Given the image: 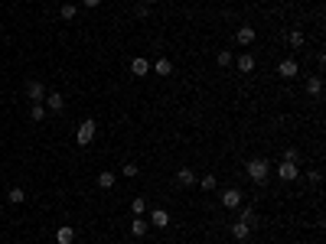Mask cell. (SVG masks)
I'll return each instance as SVG.
<instances>
[{
	"mask_svg": "<svg viewBox=\"0 0 326 244\" xmlns=\"http://www.w3.org/2000/svg\"><path fill=\"white\" fill-rule=\"evenodd\" d=\"M248 179L254 182V186H264L268 182V176H271V166H268V159L264 157H254V159H248Z\"/></svg>",
	"mask_w": 326,
	"mask_h": 244,
	"instance_id": "cell-1",
	"label": "cell"
},
{
	"mask_svg": "<svg viewBox=\"0 0 326 244\" xmlns=\"http://www.w3.org/2000/svg\"><path fill=\"white\" fill-rule=\"evenodd\" d=\"M248 234H251V225H245V222L232 225V238H235V241H248Z\"/></svg>",
	"mask_w": 326,
	"mask_h": 244,
	"instance_id": "cell-7",
	"label": "cell"
},
{
	"mask_svg": "<svg viewBox=\"0 0 326 244\" xmlns=\"http://www.w3.org/2000/svg\"><path fill=\"white\" fill-rule=\"evenodd\" d=\"M114 186V173H98V189H111Z\"/></svg>",
	"mask_w": 326,
	"mask_h": 244,
	"instance_id": "cell-17",
	"label": "cell"
},
{
	"mask_svg": "<svg viewBox=\"0 0 326 244\" xmlns=\"http://www.w3.org/2000/svg\"><path fill=\"white\" fill-rule=\"evenodd\" d=\"M222 205H225V209H238L241 205V192L238 189H225L222 192Z\"/></svg>",
	"mask_w": 326,
	"mask_h": 244,
	"instance_id": "cell-3",
	"label": "cell"
},
{
	"mask_svg": "<svg viewBox=\"0 0 326 244\" xmlns=\"http://www.w3.org/2000/svg\"><path fill=\"white\" fill-rule=\"evenodd\" d=\"M216 59H218V65H232V52H228V49H222Z\"/></svg>",
	"mask_w": 326,
	"mask_h": 244,
	"instance_id": "cell-26",
	"label": "cell"
},
{
	"mask_svg": "<svg viewBox=\"0 0 326 244\" xmlns=\"http://www.w3.org/2000/svg\"><path fill=\"white\" fill-rule=\"evenodd\" d=\"M147 228H150V225L144 222V215H137V218L130 222V234H134V238H144V234H147Z\"/></svg>",
	"mask_w": 326,
	"mask_h": 244,
	"instance_id": "cell-13",
	"label": "cell"
},
{
	"mask_svg": "<svg viewBox=\"0 0 326 244\" xmlns=\"http://www.w3.org/2000/svg\"><path fill=\"white\" fill-rule=\"evenodd\" d=\"M147 3H157V0H147Z\"/></svg>",
	"mask_w": 326,
	"mask_h": 244,
	"instance_id": "cell-29",
	"label": "cell"
},
{
	"mask_svg": "<svg viewBox=\"0 0 326 244\" xmlns=\"http://www.w3.org/2000/svg\"><path fill=\"white\" fill-rule=\"evenodd\" d=\"M196 182H199V186H202L206 192H212V189L218 186V179H216V176H202V179H196Z\"/></svg>",
	"mask_w": 326,
	"mask_h": 244,
	"instance_id": "cell-20",
	"label": "cell"
},
{
	"mask_svg": "<svg viewBox=\"0 0 326 244\" xmlns=\"http://www.w3.org/2000/svg\"><path fill=\"white\" fill-rule=\"evenodd\" d=\"M95 130H98V124L91 121V117H85V121L78 124V130H75V140H78V147H88V143L95 140Z\"/></svg>",
	"mask_w": 326,
	"mask_h": 244,
	"instance_id": "cell-2",
	"label": "cell"
},
{
	"mask_svg": "<svg viewBox=\"0 0 326 244\" xmlns=\"http://www.w3.org/2000/svg\"><path fill=\"white\" fill-rule=\"evenodd\" d=\"M150 225L153 228H166V225H170V215L163 212V209H153L150 212Z\"/></svg>",
	"mask_w": 326,
	"mask_h": 244,
	"instance_id": "cell-11",
	"label": "cell"
},
{
	"mask_svg": "<svg viewBox=\"0 0 326 244\" xmlns=\"http://www.w3.org/2000/svg\"><path fill=\"white\" fill-rule=\"evenodd\" d=\"M297 159H300V150H284V163H297Z\"/></svg>",
	"mask_w": 326,
	"mask_h": 244,
	"instance_id": "cell-24",
	"label": "cell"
},
{
	"mask_svg": "<svg viewBox=\"0 0 326 244\" xmlns=\"http://www.w3.org/2000/svg\"><path fill=\"white\" fill-rule=\"evenodd\" d=\"M238 222H245V225H251V222H258V218H254V209H251V205H245V209H241V215H238Z\"/></svg>",
	"mask_w": 326,
	"mask_h": 244,
	"instance_id": "cell-19",
	"label": "cell"
},
{
	"mask_svg": "<svg viewBox=\"0 0 326 244\" xmlns=\"http://www.w3.org/2000/svg\"><path fill=\"white\" fill-rule=\"evenodd\" d=\"M82 3H85V7H98V3H101V0H82Z\"/></svg>",
	"mask_w": 326,
	"mask_h": 244,
	"instance_id": "cell-28",
	"label": "cell"
},
{
	"mask_svg": "<svg viewBox=\"0 0 326 244\" xmlns=\"http://www.w3.org/2000/svg\"><path fill=\"white\" fill-rule=\"evenodd\" d=\"M277 72H281V78H293L300 69H297V62H293V59H284V62L277 65Z\"/></svg>",
	"mask_w": 326,
	"mask_h": 244,
	"instance_id": "cell-10",
	"label": "cell"
},
{
	"mask_svg": "<svg viewBox=\"0 0 326 244\" xmlns=\"http://www.w3.org/2000/svg\"><path fill=\"white\" fill-rule=\"evenodd\" d=\"M130 212L144 215V212H147V199H134V202H130Z\"/></svg>",
	"mask_w": 326,
	"mask_h": 244,
	"instance_id": "cell-21",
	"label": "cell"
},
{
	"mask_svg": "<svg viewBox=\"0 0 326 244\" xmlns=\"http://www.w3.org/2000/svg\"><path fill=\"white\" fill-rule=\"evenodd\" d=\"M307 91H310V95H320V91H323V82H320V75L307 78Z\"/></svg>",
	"mask_w": 326,
	"mask_h": 244,
	"instance_id": "cell-18",
	"label": "cell"
},
{
	"mask_svg": "<svg viewBox=\"0 0 326 244\" xmlns=\"http://www.w3.org/2000/svg\"><path fill=\"white\" fill-rule=\"evenodd\" d=\"M238 72H254V55L251 52L238 55Z\"/></svg>",
	"mask_w": 326,
	"mask_h": 244,
	"instance_id": "cell-16",
	"label": "cell"
},
{
	"mask_svg": "<svg viewBox=\"0 0 326 244\" xmlns=\"http://www.w3.org/2000/svg\"><path fill=\"white\" fill-rule=\"evenodd\" d=\"M153 72L160 75V78H166V75H173V62H170V59H157V62H153Z\"/></svg>",
	"mask_w": 326,
	"mask_h": 244,
	"instance_id": "cell-12",
	"label": "cell"
},
{
	"mask_svg": "<svg viewBox=\"0 0 326 244\" xmlns=\"http://www.w3.org/2000/svg\"><path fill=\"white\" fill-rule=\"evenodd\" d=\"M46 107H49V111H62V107H65V98L59 95V91H53V95H46Z\"/></svg>",
	"mask_w": 326,
	"mask_h": 244,
	"instance_id": "cell-14",
	"label": "cell"
},
{
	"mask_svg": "<svg viewBox=\"0 0 326 244\" xmlns=\"http://www.w3.org/2000/svg\"><path fill=\"white\" fill-rule=\"evenodd\" d=\"M55 241L59 244H72L75 241V228H59V231H55Z\"/></svg>",
	"mask_w": 326,
	"mask_h": 244,
	"instance_id": "cell-15",
	"label": "cell"
},
{
	"mask_svg": "<svg viewBox=\"0 0 326 244\" xmlns=\"http://www.w3.org/2000/svg\"><path fill=\"white\" fill-rule=\"evenodd\" d=\"M23 199H26V195H23V189H10V202H13V205H20Z\"/></svg>",
	"mask_w": 326,
	"mask_h": 244,
	"instance_id": "cell-27",
	"label": "cell"
},
{
	"mask_svg": "<svg viewBox=\"0 0 326 244\" xmlns=\"http://www.w3.org/2000/svg\"><path fill=\"white\" fill-rule=\"evenodd\" d=\"M59 13H62V20H75V7H72V3H65V7H62V10H59Z\"/></svg>",
	"mask_w": 326,
	"mask_h": 244,
	"instance_id": "cell-23",
	"label": "cell"
},
{
	"mask_svg": "<svg viewBox=\"0 0 326 244\" xmlns=\"http://www.w3.org/2000/svg\"><path fill=\"white\" fill-rule=\"evenodd\" d=\"M235 39H238V46H251L254 43V26H238Z\"/></svg>",
	"mask_w": 326,
	"mask_h": 244,
	"instance_id": "cell-4",
	"label": "cell"
},
{
	"mask_svg": "<svg viewBox=\"0 0 326 244\" xmlns=\"http://www.w3.org/2000/svg\"><path fill=\"white\" fill-rule=\"evenodd\" d=\"M26 95L33 98V105H39V101L46 98V88L39 85V82H30V85H26Z\"/></svg>",
	"mask_w": 326,
	"mask_h": 244,
	"instance_id": "cell-6",
	"label": "cell"
},
{
	"mask_svg": "<svg viewBox=\"0 0 326 244\" xmlns=\"http://www.w3.org/2000/svg\"><path fill=\"white\" fill-rule=\"evenodd\" d=\"M130 72L137 75V78H144V75H150V62H147V59H141V55H137V59H134V62H130Z\"/></svg>",
	"mask_w": 326,
	"mask_h": 244,
	"instance_id": "cell-5",
	"label": "cell"
},
{
	"mask_svg": "<svg viewBox=\"0 0 326 244\" xmlns=\"http://www.w3.org/2000/svg\"><path fill=\"white\" fill-rule=\"evenodd\" d=\"M30 117H33V121H43V117H46V107H43V101H39V105H33Z\"/></svg>",
	"mask_w": 326,
	"mask_h": 244,
	"instance_id": "cell-22",
	"label": "cell"
},
{
	"mask_svg": "<svg viewBox=\"0 0 326 244\" xmlns=\"http://www.w3.org/2000/svg\"><path fill=\"white\" fill-rule=\"evenodd\" d=\"M290 46H297V49L304 46V33H300V30H293V33H290Z\"/></svg>",
	"mask_w": 326,
	"mask_h": 244,
	"instance_id": "cell-25",
	"label": "cell"
},
{
	"mask_svg": "<svg viewBox=\"0 0 326 244\" xmlns=\"http://www.w3.org/2000/svg\"><path fill=\"white\" fill-rule=\"evenodd\" d=\"M277 173H281L284 182H293L297 176H300V173H297V163H281V170H277Z\"/></svg>",
	"mask_w": 326,
	"mask_h": 244,
	"instance_id": "cell-8",
	"label": "cell"
},
{
	"mask_svg": "<svg viewBox=\"0 0 326 244\" xmlns=\"http://www.w3.org/2000/svg\"><path fill=\"white\" fill-rule=\"evenodd\" d=\"M196 179H199V176H196L189 166H183V170L176 173V182H180V186H196Z\"/></svg>",
	"mask_w": 326,
	"mask_h": 244,
	"instance_id": "cell-9",
	"label": "cell"
}]
</instances>
